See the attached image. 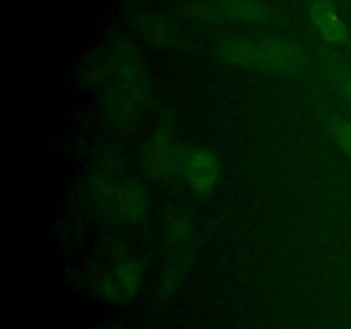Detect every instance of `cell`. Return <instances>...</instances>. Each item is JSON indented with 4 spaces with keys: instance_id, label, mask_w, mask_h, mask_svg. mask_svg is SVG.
Returning <instances> with one entry per match:
<instances>
[{
    "instance_id": "6da1fadb",
    "label": "cell",
    "mask_w": 351,
    "mask_h": 329,
    "mask_svg": "<svg viewBox=\"0 0 351 329\" xmlns=\"http://www.w3.org/2000/svg\"><path fill=\"white\" fill-rule=\"evenodd\" d=\"M218 53L223 60L243 69L271 72H300L307 64L305 51L295 41L285 38H232L221 43Z\"/></svg>"
},
{
    "instance_id": "7a4b0ae2",
    "label": "cell",
    "mask_w": 351,
    "mask_h": 329,
    "mask_svg": "<svg viewBox=\"0 0 351 329\" xmlns=\"http://www.w3.org/2000/svg\"><path fill=\"white\" fill-rule=\"evenodd\" d=\"M184 173L194 191H197L199 194H208L209 191H213L216 182H218V160H216L211 151L199 147V149L191 151L187 154Z\"/></svg>"
},
{
    "instance_id": "3957f363",
    "label": "cell",
    "mask_w": 351,
    "mask_h": 329,
    "mask_svg": "<svg viewBox=\"0 0 351 329\" xmlns=\"http://www.w3.org/2000/svg\"><path fill=\"white\" fill-rule=\"evenodd\" d=\"M187 156L182 154L180 147L173 144V141L167 136H160L151 143L147 151V164L156 175L165 178H171L185 170Z\"/></svg>"
},
{
    "instance_id": "277c9868",
    "label": "cell",
    "mask_w": 351,
    "mask_h": 329,
    "mask_svg": "<svg viewBox=\"0 0 351 329\" xmlns=\"http://www.w3.org/2000/svg\"><path fill=\"white\" fill-rule=\"evenodd\" d=\"M141 283V266L136 260L119 264L101 281V293L110 302H122L132 297Z\"/></svg>"
},
{
    "instance_id": "5b68a950",
    "label": "cell",
    "mask_w": 351,
    "mask_h": 329,
    "mask_svg": "<svg viewBox=\"0 0 351 329\" xmlns=\"http://www.w3.org/2000/svg\"><path fill=\"white\" fill-rule=\"evenodd\" d=\"M311 19L315 29L328 43L343 45L348 41L350 33L346 24L339 17L338 9L329 0H319L312 5Z\"/></svg>"
},
{
    "instance_id": "8992f818",
    "label": "cell",
    "mask_w": 351,
    "mask_h": 329,
    "mask_svg": "<svg viewBox=\"0 0 351 329\" xmlns=\"http://www.w3.org/2000/svg\"><path fill=\"white\" fill-rule=\"evenodd\" d=\"M117 208L123 218L130 219V221L139 219L146 209V199H144L143 191L136 185L123 187L120 194L117 195Z\"/></svg>"
},
{
    "instance_id": "52a82bcc",
    "label": "cell",
    "mask_w": 351,
    "mask_h": 329,
    "mask_svg": "<svg viewBox=\"0 0 351 329\" xmlns=\"http://www.w3.org/2000/svg\"><path fill=\"white\" fill-rule=\"evenodd\" d=\"M228 12L239 19L247 21V23L257 24L266 23L271 14L269 9L261 0H243V2L228 7Z\"/></svg>"
},
{
    "instance_id": "ba28073f",
    "label": "cell",
    "mask_w": 351,
    "mask_h": 329,
    "mask_svg": "<svg viewBox=\"0 0 351 329\" xmlns=\"http://www.w3.org/2000/svg\"><path fill=\"white\" fill-rule=\"evenodd\" d=\"M332 82L341 98L351 106V65L345 62L332 65Z\"/></svg>"
},
{
    "instance_id": "9c48e42d",
    "label": "cell",
    "mask_w": 351,
    "mask_h": 329,
    "mask_svg": "<svg viewBox=\"0 0 351 329\" xmlns=\"http://www.w3.org/2000/svg\"><path fill=\"white\" fill-rule=\"evenodd\" d=\"M332 132H335V139L339 144V147L351 158V122L348 120L336 122Z\"/></svg>"
},
{
    "instance_id": "30bf717a",
    "label": "cell",
    "mask_w": 351,
    "mask_h": 329,
    "mask_svg": "<svg viewBox=\"0 0 351 329\" xmlns=\"http://www.w3.org/2000/svg\"><path fill=\"white\" fill-rule=\"evenodd\" d=\"M219 2H221L223 5H225L226 9H228V7L235 5V3H240V2H243V0H219Z\"/></svg>"
}]
</instances>
